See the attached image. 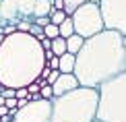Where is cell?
I'll return each instance as SVG.
<instances>
[{"mask_svg":"<svg viewBox=\"0 0 126 122\" xmlns=\"http://www.w3.org/2000/svg\"><path fill=\"white\" fill-rule=\"evenodd\" d=\"M52 0H35V6H33V15L31 17L37 19V17H50L52 13Z\"/></svg>","mask_w":126,"mask_h":122,"instance_id":"obj_11","label":"cell"},{"mask_svg":"<svg viewBox=\"0 0 126 122\" xmlns=\"http://www.w3.org/2000/svg\"><path fill=\"white\" fill-rule=\"evenodd\" d=\"M0 19L6 23H15L19 21V8H17V0H2L0 4Z\"/></svg>","mask_w":126,"mask_h":122,"instance_id":"obj_9","label":"cell"},{"mask_svg":"<svg viewBox=\"0 0 126 122\" xmlns=\"http://www.w3.org/2000/svg\"><path fill=\"white\" fill-rule=\"evenodd\" d=\"M52 118V102L48 99H37V102H27L25 108H19L13 116V122H50Z\"/></svg>","mask_w":126,"mask_h":122,"instance_id":"obj_7","label":"cell"},{"mask_svg":"<svg viewBox=\"0 0 126 122\" xmlns=\"http://www.w3.org/2000/svg\"><path fill=\"white\" fill-rule=\"evenodd\" d=\"M97 120L101 122H126V70L110 79L97 89Z\"/></svg>","mask_w":126,"mask_h":122,"instance_id":"obj_4","label":"cell"},{"mask_svg":"<svg viewBox=\"0 0 126 122\" xmlns=\"http://www.w3.org/2000/svg\"><path fill=\"white\" fill-rule=\"evenodd\" d=\"M103 27L126 37V0H99Z\"/></svg>","mask_w":126,"mask_h":122,"instance_id":"obj_6","label":"cell"},{"mask_svg":"<svg viewBox=\"0 0 126 122\" xmlns=\"http://www.w3.org/2000/svg\"><path fill=\"white\" fill-rule=\"evenodd\" d=\"M58 33H60V37H64V39L70 37V35L75 33V27H72V19H70V17H66V19L58 25Z\"/></svg>","mask_w":126,"mask_h":122,"instance_id":"obj_15","label":"cell"},{"mask_svg":"<svg viewBox=\"0 0 126 122\" xmlns=\"http://www.w3.org/2000/svg\"><path fill=\"white\" fill-rule=\"evenodd\" d=\"M4 105L8 110H17V97H10V99H4Z\"/></svg>","mask_w":126,"mask_h":122,"instance_id":"obj_25","label":"cell"},{"mask_svg":"<svg viewBox=\"0 0 126 122\" xmlns=\"http://www.w3.org/2000/svg\"><path fill=\"white\" fill-rule=\"evenodd\" d=\"M0 4H2V0H0Z\"/></svg>","mask_w":126,"mask_h":122,"instance_id":"obj_33","label":"cell"},{"mask_svg":"<svg viewBox=\"0 0 126 122\" xmlns=\"http://www.w3.org/2000/svg\"><path fill=\"white\" fill-rule=\"evenodd\" d=\"M99 91L91 87H77L52 99L50 122H93L97 116Z\"/></svg>","mask_w":126,"mask_h":122,"instance_id":"obj_3","label":"cell"},{"mask_svg":"<svg viewBox=\"0 0 126 122\" xmlns=\"http://www.w3.org/2000/svg\"><path fill=\"white\" fill-rule=\"evenodd\" d=\"M2 31H4V37H6V35H13V33H17V25L15 23H6L2 27Z\"/></svg>","mask_w":126,"mask_h":122,"instance_id":"obj_23","label":"cell"},{"mask_svg":"<svg viewBox=\"0 0 126 122\" xmlns=\"http://www.w3.org/2000/svg\"><path fill=\"white\" fill-rule=\"evenodd\" d=\"M72 19V27H75V33L81 35L83 39H89L93 35L101 33L103 29V19H101V10H99V4L93 2H85L81 4L75 13L70 15Z\"/></svg>","mask_w":126,"mask_h":122,"instance_id":"obj_5","label":"cell"},{"mask_svg":"<svg viewBox=\"0 0 126 122\" xmlns=\"http://www.w3.org/2000/svg\"><path fill=\"white\" fill-rule=\"evenodd\" d=\"M44 35H46V37H48V39H56V37H58V27H56V25H46V27H44Z\"/></svg>","mask_w":126,"mask_h":122,"instance_id":"obj_19","label":"cell"},{"mask_svg":"<svg viewBox=\"0 0 126 122\" xmlns=\"http://www.w3.org/2000/svg\"><path fill=\"white\" fill-rule=\"evenodd\" d=\"M15 97L17 99H29V91H27V87H21L15 91Z\"/></svg>","mask_w":126,"mask_h":122,"instance_id":"obj_24","label":"cell"},{"mask_svg":"<svg viewBox=\"0 0 126 122\" xmlns=\"http://www.w3.org/2000/svg\"><path fill=\"white\" fill-rule=\"evenodd\" d=\"M83 44H85V39H83L81 35L72 33L70 37H66V52H68V54H72V56H77L79 50L83 48Z\"/></svg>","mask_w":126,"mask_h":122,"instance_id":"obj_12","label":"cell"},{"mask_svg":"<svg viewBox=\"0 0 126 122\" xmlns=\"http://www.w3.org/2000/svg\"><path fill=\"white\" fill-rule=\"evenodd\" d=\"M31 25H33V19H21L17 21V31H21V33H29L31 31Z\"/></svg>","mask_w":126,"mask_h":122,"instance_id":"obj_17","label":"cell"},{"mask_svg":"<svg viewBox=\"0 0 126 122\" xmlns=\"http://www.w3.org/2000/svg\"><path fill=\"white\" fill-rule=\"evenodd\" d=\"M62 2H64V13H66V17H70V15L75 13L81 4H85L87 0H62Z\"/></svg>","mask_w":126,"mask_h":122,"instance_id":"obj_16","label":"cell"},{"mask_svg":"<svg viewBox=\"0 0 126 122\" xmlns=\"http://www.w3.org/2000/svg\"><path fill=\"white\" fill-rule=\"evenodd\" d=\"M4 116H8V108L6 105H0V118H4Z\"/></svg>","mask_w":126,"mask_h":122,"instance_id":"obj_27","label":"cell"},{"mask_svg":"<svg viewBox=\"0 0 126 122\" xmlns=\"http://www.w3.org/2000/svg\"><path fill=\"white\" fill-rule=\"evenodd\" d=\"M50 50H52V54H54V56L60 58L62 54H66V39L58 35L56 39H52V48H50Z\"/></svg>","mask_w":126,"mask_h":122,"instance_id":"obj_14","label":"cell"},{"mask_svg":"<svg viewBox=\"0 0 126 122\" xmlns=\"http://www.w3.org/2000/svg\"><path fill=\"white\" fill-rule=\"evenodd\" d=\"M46 66V52L31 33L6 35L0 44V85L21 89L35 83Z\"/></svg>","mask_w":126,"mask_h":122,"instance_id":"obj_2","label":"cell"},{"mask_svg":"<svg viewBox=\"0 0 126 122\" xmlns=\"http://www.w3.org/2000/svg\"><path fill=\"white\" fill-rule=\"evenodd\" d=\"M87 2H93V4H99V0H87Z\"/></svg>","mask_w":126,"mask_h":122,"instance_id":"obj_29","label":"cell"},{"mask_svg":"<svg viewBox=\"0 0 126 122\" xmlns=\"http://www.w3.org/2000/svg\"><path fill=\"white\" fill-rule=\"evenodd\" d=\"M126 70V37L118 31L103 29L85 39L75 56V72L81 87L99 89L106 81Z\"/></svg>","mask_w":126,"mask_h":122,"instance_id":"obj_1","label":"cell"},{"mask_svg":"<svg viewBox=\"0 0 126 122\" xmlns=\"http://www.w3.org/2000/svg\"><path fill=\"white\" fill-rule=\"evenodd\" d=\"M0 122H13V118L10 116H4V118H0Z\"/></svg>","mask_w":126,"mask_h":122,"instance_id":"obj_28","label":"cell"},{"mask_svg":"<svg viewBox=\"0 0 126 122\" xmlns=\"http://www.w3.org/2000/svg\"><path fill=\"white\" fill-rule=\"evenodd\" d=\"M27 91H29V95L39 93V85H37V83H31V85H27Z\"/></svg>","mask_w":126,"mask_h":122,"instance_id":"obj_26","label":"cell"},{"mask_svg":"<svg viewBox=\"0 0 126 122\" xmlns=\"http://www.w3.org/2000/svg\"><path fill=\"white\" fill-rule=\"evenodd\" d=\"M0 35H4V31H2V27H0Z\"/></svg>","mask_w":126,"mask_h":122,"instance_id":"obj_31","label":"cell"},{"mask_svg":"<svg viewBox=\"0 0 126 122\" xmlns=\"http://www.w3.org/2000/svg\"><path fill=\"white\" fill-rule=\"evenodd\" d=\"M77 87H81V85H79L75 75H62L60 72V77L56 79L54 85H52V91H54V97H60V95H64L68 91H75Z\"/></svg>","mask_w":126,"mask_h":122,"instance_id":"obj_8","label":"cell"},{"mask_svg":"<svg viewBox=\"0 0 126 122\" xmlns=\"http://www.w3.org/2000/svg\"><path fill=\"white\" fill-rule=\"evenodd\" d=\"M64 19H66V13H64V10H52V13H50V23L56 25V27H58Z\"/></svg>","mask_w":126,"mask_h":122,"instance_id":"obj_18","label":"cell"},{"mask_svg":"<svg viewBox=\"0 0 126 122\" xmlns=\"http://www.w3.org/2000/svg\"><path fill=\"white\" fill-rule=\"evenodd\" d=\"M33 19V17H31ZM33 25H37V27L44 29L46 25H50V17H37V19H33Z\"/></svg>","mask_w":126,"mask_h":122,"instance_id":"obj_21","label":"cell"},{"mask_svg":"<svg viewBox=\"0 0 126 122\" xmlns=\"http://www.w3.org/2000/svg\"><path fill=\"white\" fill-rule=\"evenodd\" d=\"M0 105H4V97H2V95H0Z\"/></svg>","mask_w":126,"mask_h":122,"instance_id":"obj_30","label":"cell"},{"mask_svg":"<svg viewBox=\"0 0 126 122\" xmlns=\"http://www.w3.org/2000/svg\"><path fill=\"white\" fill-rule=\"evenodd\" d=\"M39 97H41V99H48V102H52V99H54L52 85H44V87H39Z\"/></svg>","mask_w":126,"mask_h":122,"instance_id":"obj_20","label":"cell"},{"mask_svg":"<svg viewBox=\"0 0 126 122\" xmlns=\"http://www.w3.org/2000/svg\"><path fill=\"white\" fill-rule=\"evenodd\" d=\"M58 70L62 72V75H72L75 72V56L72 54H62L58 58Z\"/></svg>","mask_w":126,"mask_h":122,"instance_id":"obj_10","label":"cell"},{"mask_svg":"<svg viewBox=\"0 0 126 122\" xmlns=\"http://www.w3.org/2000/svg\"><path fill=\"white\" fill-rule=\"evenodd\" d=\"M35 0H17V8H19V17L21 19H31L33 15Z\"/></svg>","mask_w":126,"mask_h":122,"instance_id":"obj_13","label":"cell"},{"mask_svg":"<svg viewBox=\"0 0 126 122\" xmlns=\"http://www.w3.org/2000/svg\"><path fill=\"white\" fill-rule=\"evenodd\" d=\"M58 77H60V70H50V75L46 77V85H54Z\"/></svg>","mask_w":126,"mask_h":122,"instance_id":"obj_22","label":"cell"},{"mask_svg":"<svg viewBox=\"0 0 126 122\" xmlns=\"http://www.w3.org/2000/svg\"><path fill=\"white\" fill-rule=\"evenodd\" d=\"M93 122H101V120H97V118H95V120H93Z\"/></svg>","mask_w":126,"mask_h":122,"instance_id":"obj_32","label":"cell"}]
</instances>
